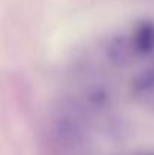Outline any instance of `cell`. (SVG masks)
I'll list each match as a JSON object with an SVG mask.
<instances>
[{
	"label": "cell",
	"instance_id": "1",
	"mask_svg": "<svg viewBox=\"0 0 154 155\" xmlns=\"http://www.w3.org/2000/svg\"><path fill=\"white\" fill-rule=\"evenodd\" d=\"M154 53V21L141 20L127 33L116 36L107 47L109 57L118 65L142 60Z\"/></svg>",
	"mask_w": 154,
	"mask_h": 155
},
{
	"label": "cell",
	"instance_id": "2",
	"mask_svg": "<svg viewBox=\"0 0 154 155\" xmlns=\"http://www.w3.org/2000/svg\"><path fill=\"white\" fill-rule=\"evenodd\" d=\"M133 98L147 111L154 113V65L136 77L132 86Z\"/></svg>",
	"mask_w": 154,
	"mask_h": 155
},
{
	"label": "cell",
	"instance_id": "3",
	"mask_svg": "<svg viewBox=\"0 0 154 155\" xmlns=\"http://www.w3.org/2000/svg\"><path fill=\"white\" fill-rule=\"evenodd\" d=\"M139 155H154V151H147V152H142Z\"/></svg>",
	"mask_w": 154,
	"mask_h": 155
}]
</instances>
